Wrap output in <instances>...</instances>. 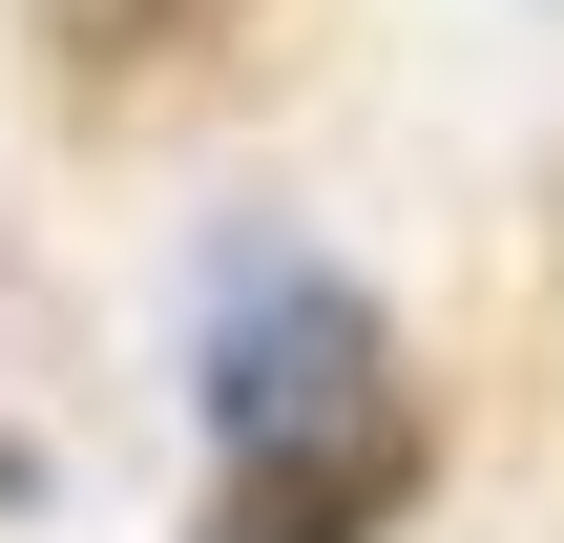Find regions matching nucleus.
Masks as SVG:
<instances>
[{
  "mask_svg": "<svg viewBox=\"0 0 564 543\" xmlns=\"http://www.w3.org/2000/svg\"><path fill=\"white\" fill-rule=\"evenodd\" d=\"M209 0H84V42H188Z\"/></svg>",
  "mask_w": 564,
  "mask_h": 543,
  "instance_id": "nucleus-3",
  "label": "nucleus"
},
{
  "mask_svg": "<svg viewBox=\"0 0 564 543\" xmlns=\"http://www.w3.org/2000/svg\"><path fill=\"white\" fill-rule=\"evenodd\" d=\"M377 398H398L377 293L314 272V251H230V293H209V439H314V419H377Z\"/></svg>",
  "mask_w": 564,
  "mask_h": 543,
  "instance_id": "nucleus-1",
  "label": "nucleus"
},
{
  "mask_svg": "<svg viewBox=\"0 0 564 543\" xmlns=\"http://www.w3.org/2000/svg\"><path fill=\"white\" fill-rule=\"evenodd\" d=\"M398 502H419V419L377 398V419H314V439H230L209 543H377Z\"/></svg>",
  "mask_w": 564,
  "mask_h": 543,
  "instance_id": "nucleus-2",
  "label": "nucleus"
}]
</instances>
